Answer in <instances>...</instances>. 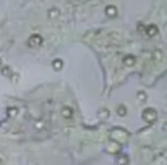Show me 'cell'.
Returning <instances> with one entry per match:
<instances>
[{
    "label": "cell",
    "mask_w": 167,
    "mask_h": 165,
    "mask_svg": "<svg viewBox=\"0 0 167 165\" xmlns=\"http://www.w3.org/2000/svg\"><path fill=\"white\" fill-rule=\"evenodd\" d=\"M137 98L144 101V100H146V94H145L144 91H138V92H137Z\"/></svg>",
    "instance_id": "obj_10"
},
{
    "label": "cell",
    "mask_w": 167,
    "mask_h": 165,
    "mask_svg": "<svg viewBox=\"0 0 167 165\" xmlns=\"http://www.w3.org/2000/svg\"><path fill=\"white\" fill-rule=\"evenodd\" d=\"M2 72H3V74H9V73H11V69H9V66H4V68L2 69Z\"/></svg>",
    "instance_id": "obj_11"
},
{
    "label": "cell",
    "mask_w": 167,
    "mask_h": 165,
    "mask_svg": "<svg viewBox=\"0 0 167 165\" xmlns=\"http://www.w3.org/2000/svg\"><path fill=\"white\" fill-rule=\"evenodd\" d=\"M118 114H119V116H125V114H127V108H125L124 105H119V108H118Z\"/></svg>",
    "instance_id": "obj_9"
},
{
    "label": "cell",
    "mask_w": 167,
    "mask_h": 165,
    "mask_svg": "<svg viewBox=\"0 0 167 165\" xmlns=\"http://www.w3.org/2000/svg\"><path fill=\"white\" fill-rule=\"evenodd\" d=\"M48 16H50V18H56V17L59 16V11H57L56 8H51V9L48 11Z\"/></svg>",
    "instance_id": "obj_8"
},
{
    "label": "cell",
    "mask_w": 167,
    "mask_h": 165,
    "mask_svg": "<svg viewBox=\"0 0 167 165\" xmlns=\"http://www.w3.org/2000/svg\"><path fill=\"white\" fill-rule=\"evenodd\" d=\"M158 26L157 25H154V24H152V25H149V26H146L145 27V33H146V35L148 36H154V35H157L158 34Z\"/></svg>",
    "instance_id": "obj_3"
},
{
    "label": "cell",
    "mask_w": 167,
    "mask_h": 165,
    "mask_svg": "<svg viewBox=\"0 0 167 165\" xmlns=\"http://www.w3.org/2000/svg\"><path fill=\"white\" fill-rule=\"evenodd\" d=\"M72 114H73V111H72L69 107H64V108L61 109V116H63V117H65V118H71Z\"/></svg>",
    "instance_id": "obj_7"
},
{
    "label": "cell",
    "mask_w": 167,
    "mask_h": 165,
    "mask_svg": "<svg viewBox=\"0 0 167 165\" xmlns=\"http://www.w3.org/2000/svg\"><path fill=\"white\" fill-rule=\"evenodd\" d=\"M142 118L146 121V122H154L157 120V112L155 109L153 108H146L144 112H142Z\"/></svg>",
    "instance_id": "obj_1"
},
{
    "label": "cell",
    "mask_w": 167,
    "mask_h": 165,
    "mask_svg": "<svg viewBox=\"0 0 167 165\" xmlns=\"http://www.w3.org/2000/svg\"><path fill=\"white\" fill-rule=\"evenodd\" d=\"M104 12H106L107 17H110V18H115V17L118 16V9H116L115 5H107Z\"/></svg>",
    "instance_id": "obj_4"
},
{
    "label": "cell",
    "mask_w": 167,
    "mask_h": 165,
    "mask_svg": "<svg viewBox=\"0 0 167 165\" xmlns=\"http://www.w3.org/2000/svg\"><path fill=\"white\" fill-rule=\"evenodd\" d=\"M42 43H43V38H42V35H39V34H33L28 39V46L29 47H38Z\"/></svg>",
    "instance_id": "obj_2"
},
{
    "label": "cell",
    "mask_w": 167,
    "mask_h": 165,
    "mask_svg": "<svg viewBox=\"0 0 167 165\" xmlns=\"http://www.w3.org/2000/svg\"><path fill=\"white\" fill-rule=\"evenodd\" d=\"M123 64L125 66H133L136 64V57L132 56V55H127V56L123 59Z\"/></svg>",
    "instance_id": "obj_5"
},
{
    "label": "cell",
    "mask_w": 167,
    "mask_h": 165,
    "mask_svg": "<svg viewBox=\"0 0 167 165\" xmlns=\"http://www.w3.org/2000/svg\"><path fill=\"white\" fill-rule=\"evenodd\" d=\"M63 65H64V63H63V60H60V59H56V60L52 61V68L55 70H61Z\"/></svg>",
    "instance_id": "obj_6"
},
{
    "label": "cell",
    "mask_w": 167,
    "mask_h": 165,
    "mask_svg": "<svg viewBox=\"0 0 167 165\" xmlns=\"http://www.w3.org/2000/svg\"><path fill=\"white\" fill-rule=\"evenodd\" d=\"M0 65H2V60H0Z\"/></svg>",
    "instance_id": "obj_12"
}]
</instances>
